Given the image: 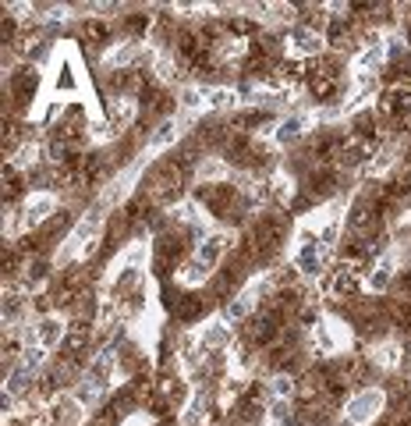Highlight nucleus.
Listing matches in <instances>:
<instances>
[{
	"label": "nucleus",
	"instance_id": "f257e3e1",
	"mask_svg": "<svg viewBox=\"0 0 411 426\" xmlns=\"http://www.w3.org/2000/svg\"><path fill=\"white\" fill-rule=\"evenodd\" d=\"M199 199L213 217H227V213L234 209V202H238V192H234V185H227V181H213V185L202 188Z\"/></svg>",
	"mask_w": 411,
	"mask_h": 426
},
{
	"label": "nucleus",
	"instance_id": "f03ea898",
	"mask_svg": "<svg viewBox=\"0 0 411 426\" xmlns=\"http://www.w3.org/2000/svg\"><path fill=\"white\" fill-rule=\"evenodd\" d=\"M376 111H379L383 118L400 121V118L411 111V85H393V89H386V92L379 96V103H376Z\"/></svg>",
	"mask_w": 411,
	"mask_h": 426
},
{
	"label": "nucleus",
	"instance_id": "7ed1b4c3",
	"mask_svg": "<svg viewBox=\"0 0 411 426\" xmlns=\"http://www.w3.org/2000/svg\"><path fill=\"white\" fill-rule=\"evenodd\" d=\"M280 324H284L280 309H270V312L256 316L252 324H249V341H256V345H273V341L280 338Z\"/></svg>",
	"mask_w": 411,
	"mask_h": 426
},
{
	"label": "nucleus",
	"instance_id": "20e7f679",
	"mask_svg": "<svg viewBox=\"0 0 411 426\" xmlns=\"http://www.w3.org/2000/svg\"><path fill=\"white\" fill-rule=\"evenodd\" d=\"M383 408V394L379 391H362L347 401V422L351 426H358V422H369L376 412Z\"/></svg>",
	"mask_w": 411,
	"mask_h": 426
},
{
	"label": "nucleus",
	"instance_id": "39448f33",
	"mask_svg": "<svg viewBox=\"0 0 411 426\" xmlns=\"http://www.w3.org/2000/svg\"><path fill=\"white\" fill-rule=\"evenodd\" d=\"M181 256H185V242H181L178 235H167V238H160V242H156L153 263H156V270H160V274H170L174 266L181 263Z\"/></svg>",
	"mask_w": 411,
	"mask_h": 426
},
{
	"label": "nucleus",
	"instance_id": "423d86ee",
	"mask_svg": "<svg viewBox=\"0 0 411 426\" xmlns=\"http://www.w3.org/2000/svg\"><path fill=\"white\" fill-rule=\"evenodd\" d=\"M39 366H43V348H29V352H22V362L15 366V373L8 377V387H11V391H25L29 380L39 373Z\"/></svg>",
	"mask_w": 411,
	"mask_h": 426
},
{
	"label": "nucleus",
	"instance_id": "0eeeda50",
	"mask_svg": "<svg viewBox=\"0 0 411 426\" xmlns=\"http://www.w3.org/2000/svg\"><path fill=\"white\" fill-rule=\"evenodd\" d=\"M53 422L57 426H78L82 422V401L78 398H57L53 401Z\"/></svg>",
	"mask_w": 411,
	"mask_h": 426
},
{
	"label": "nucleus",
	"instance_id": "6e6552de",
	"mask_svg": "<svg viewBox=\"0 0 411 426\" xmlns=\"http://www.w3.org/2000/svg\"><path fill=\"white\" fill-rule=\"evenodd\" d=\"M376 202H369V199H358L355 206H351V213H347V224L355 228V231H369L372 224H376Z\"/></svg>",
	"mask_w": 411,
	"mask_h": 426
},
{
	"label": "nucleus",
	"instance_id": "1a4fd4ad",
	"mask_svg": "<svg viewBox=\"0 0 411 426\" xmlns=\"http://www.w3.org/2000/svg\"><path fill=\"white\" fill-rule=\"evenodd\" d=\"M223 249H227V238H223V235H213V238H206V242L199 245L195 259L206 266V270H213V266L220 263V256H223Z\"/></svg>",
	"mask_w": 411,
	"mask_h": 426
},
{
	"label": "nucleus",
	"instance_id": "9d476101",
	"mask_svg": "<svg viewBox=\"0 0 411 426\" xmlns=\"http://www.w3.org/2000/svg\"><path fill=\"white\" fill-rule=\"evenodd\" d=\"M295 263H298V270H305V274H319V245H316L312 235L302 238V249H298Z\"/></svg>",
	"mask_w": 411,
	"mask_h": 426
},
{
	"label": "nucleus",
	"instance_id": "9b49d317",
	"mask_svg": "<svg viewBox=\"0 0 411 426\" xmlns=\"http://www.w3.org/2000/svg\"><path fill=\"white\" fill-rule=\"evenodd\" d=\"M36 85H39V71H36V68H25L22 75H15V78H11V89H15L18 103H29V99H32V92H36Z\"/></svg>",
	"mask_w": 411,
	"mask_h": 426
},
{
	"label": "nucleus",
	"instance_id": "f8f14e48",
	"mask_svg": "<svg viewBox=\"0 0 411 426\" xmlns=\"http://www.w3.org/2000/svg\"><path fill=\"white\" fill-rule=\"evenodd\" d=\"M53 213V199L50 195H36V199H29V206H25V224L29 228H36V224H43L46 217Z\"/></svg>",
	"mask_w": 411,
	"mask_h": 426
},
{
	"label": "nucleus",
	"instance_id": "ddd939ff",
	"mask_svg": "<svg viewBox=\"0 0 411 426\" xmlns=\"http://www.w3.org/2000/svg\"><path fill=\"white\" fill-rule=\"evenodd\" d=\"M355 291H358V274L344 263L340 270H337V277H333V295H337V298H351Z\"/></svg>",
	"mask_w": 411,
	"mask_h": 426
},
{
	"label": "nucleus",
	"instance_id": "4468645a",
	"mask_svg": "<svg viewBox=\"0 0 411 426\" xmlns=\"http://www.w3.org/2000/svg\"><path fill=\"white\" fill-rule=\"evenodd\" d=\"M333 185H337V174H333L330 167H323V171H312V174H309V192H312L316 199L330 195V192H333Z\"/></svg>",
	"mask_w": 411,
	"mask_h": 426
},
{
	"label": "nucleus",
	"instance_id": "2eb2a0df",
	"mask_svg": "<svg viewBox=\"0 0 411 426\" xmlns=\"http://www.w3.org/2000/svg\"><path fill=\"white\" fill-rule=\"evenodd\" d=\"M202 312H206V302H202L199 295H185V298L178 302V320H181V324H195Z\"/></svg>",
	"mask_w": 411,
	"mask_h": 426
},
{
	"label": "nucleus",
	"instance_id": "dca6fc26",
	"mask_svg": "<svg viewBox=\"0 0 411 426\" xmlns=\"http://www.w3.org/2000/svg\"><path fill=\"white\" fill-rule=\"evenodd\" d=\"M287 43L295 46V50H302V53H312V50H319V46H323V39H319L316 32H309V29H291Z\"/></svg>",
	"mask_w": 411,
	"mask_h": 426
},
{
	"label": "nucleus",
	"instance_id": "f3484780",
	"mask_svg": "<svg viewBox=\"0 0 411 426\" xmlns=\"http://www.w3.org/2000/svg\"><path fill=\"white\" fill-rule=\"evenodd\" d=\"M85 345H89V324H75V327L68 331V338H64L68 355H82V352H85Z\"/></svg>",
	"mask_w": 411,
	"mask_h": 426
},
{
	"label": "nucleus",
	"instance_id": "a211bd4d",
	"mask_svg": "<svg viewBox=\"0 0 411 426\" xmlns=\"http://www.w3.org/2000/svg\"><path fill=\"white\" fill-rule=\"evenodd\" d=\"M61 324H57V320L50 316V320H43V324H39V331H36V341H39V348H53L57 341H61Z\"/></svg>",
	"mask_w": 411,
	"mask_h": 426
},
{
	"label": "nucleus",
	"instance_id": "6ab92c4d",
	"mask_svg": "<svg viewBox=\"0 0 411 426\" xmlns=\"http://www.w3.org/2000/svg\"><path fill=\"white\" fill-rule=\"evenodd\" d=\"M305 132V118H287L284 125H280V132H277V139L284 142V146H291V142H295L298 135Z\"/></svg>",
	"mask_w": 411,
	"mask_h": 426
},
{
	"label": "nucleus",
	"instance_id": "aec40b11",
	"mask_svg": "<svg viewBox=\"0 0 411 426\" xmlns=\"http://www.w3.org/2000/svg\"><path fill=\"white\" fill-rule=\"evenodd\" d=\"M174 135H178V125H174V121H163L160 125V132L153 135V142H149V153H160L163 146H170L174 142Z\"/></svg>",
	"mask_w": 411,
	"mask_h": 426
},
{
	"label": "nucleus",
	"instance_id": "412c9836",
	"mask_svg": "<svg viewBox=\"0 0 411 426\" xmlns=\"http://www.w3.org/2000/svg\"><path fill=\"white\" fill-rule=\"evenodd\" d=\"M390 270H393V263H390V259H383V263L376 266V270L369 274V288H372V291H379V288H386V284H390V277H393Z\"/></svg>",
	"mask_w": 411,
	"mask_h": 426
},
{
	"label": "nucleus",
	"instance_id": "4be33fe9",
	"mask_svg": "<svg viewBox=\"0 0 411 426\" xmlns=\"http://www.w3.org/2000/svg\"><path fill=\"white\" fill-rule=\"evenodd\" d=\"M295 391H298V384L291 380V377H277V380L270 384V394H273L277 401H287V398H295Z\"/></svg>",
	"mask_w": 411,
	"mask_h": 426
},
{
	"label": "nucleus",
	"instance_id": "5701e85b",
	"mask_svg": "<svg viewBox=\"0 0 411 426\" xmlns=\"http://www.w3.org/2000/svg\"><path fill=\"white\" fill-rule=\"evenodd\" d=\"M249 309H252V295H234L227 302V320H242L249 316Z\"/></svg>",
	"mask_w": 411,
	"mask_h": 426
},
{
	"label": "nucleus",
	"instance_id": "b1692460",
	"mask_svg": "<svg viewBox=\"0 0 411 426\" xmlns=\"http://www.w3.org/2000/svg\"><path fill=\"white\" fill-rule=\"evenodd\" d=\"M206 103L213 106V111H227V106L234 103V92L230 89H206Z\"/></svg>",
	"mask_w": 411,
	"mask_h": 426
},
{
	"label": "nucleus",
	"instance_id": "393cba45",
	"mask_svg": "<svg viewBox=\"0 0 411 426\" xmlns=\"http://www.w3.org/2000/svg\"><path fill=\"white\" fill-rule=\"evenodd\" d=\"M85 39L89 43H103L106 39V25L103 22H85Z\"/></svg>",
	"mask_w": 411,
	"mask_h": 426
},
{
	"label": "nucleus",
	"instance_id": "a878e982",
	"mask_svg": "<svg viewBox=\"0 0 411 426\" xmlns=\"http://www.w3.org/2000/svg\"><path fill=\"white\" fill-rule=\"evenodd\" d=\"M376 359H379L383 366H397V348H393V345H383V348H376Z\"/></svg>",
	"mask_w": 411,
	"mask_h": 426
},
{
	"label": "nucleus",
	"instance_id": "bb28decb",
	"mask_svg": "<svg viewBox=\"0 0 411 426\" xmlns=\"http://www.w3.org/2000/svg\"><path fill=\"white\" fill-rule=\"evenodd\" d=\"M397 288H400V295H404V302H407V295H411V274H400V277H397Z\"/></svg>",
	"mask_w": 411,
	"mask_h": 426
},
{
	"label": "nucleus",
	"instance_id": "cd10ccee",
	"mask_svg": "<svg viewBox=\"0 0 411 426\" xmlns=\"http://www.w3.org/2000/svg\"><path fill=\"white\" fill-rule=\"evenodd\" d=\"M220 341H223V331H220V327L206 331V345H220Z\"/></svg>",
	"mask_w": 411,
	"mask_h": 426
},
{
	"label": "nucleus",
	"instance_id": "c85d7f7f",
	"mask_svg": "<svg viewBox=\"0 0 411 426\" xmlns=\"http://www.w3.org/2000/svg\"><path fill=\"white\" fill-rule=\"evenodd\" d=\"M199 96H202V92H195V89H188L181 103H185V106H199Z\"/></svg>",
	"mask_w": 411,
	"mask_h": 426
},
{
	"label": "nucleus",
	"instance_id": "c756f323",
	"mask_svg": "<svg viewBox=\"0 0 411 426\" xmlns=\"http://www.w3.org/2000/svg\"><path fill=\"white\" fill-rule=\"evenodd\" d=\"M407 39H411V25H407Z\"/></svg>",
	"mask_w": 411,
	"mask_h": 426
}]
</instances>
